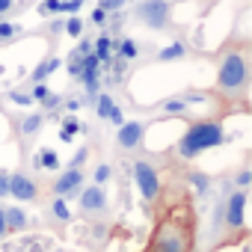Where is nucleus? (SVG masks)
<instances>
[{"label":"nucleus","mask_w":252,"mask_h":252,"mask_svg":"<svg viewBox=\"0 0 252 252\" xmlns=\"http://www.w3.org/2000/svg\"><path fill=\"white\" fill-rule=\"evenodd\" d=\"M196 231L199 217L193 208V196L181 190L178 199L163 202L143 252H196Z\"/></svg>","instance_id":"nucleus-1"},{"label":"nucleus","mask_w":252,"mask_h":252,"mask_svg":"<svg viewBox=\"0 0 252 252\" xmlns=\"http://www.w3.org/2000/svg\"><path fill=\"white\" fill-rule=\"evenodd\" d=\"M214 95L225 104L231 101L246 104V95H249V48L246 45H228L220 54Z\"/></svg>","instance_id":"nucleus-2"},{"label":"nucleus","mask_w":252,"mask_h":252,"mask_svg":"<svg viewBox=\"0 0 252 252\" xmlns=\"http://www.w3.org/2000/svg\"><path fill=\"white\" fill-rule=\"evenodd\" d=\"M225 143V131H222V122L217 116H205V119H193L187 125V131L181 134V140L175 143V158L190 163L199 155L217 149Z\"/></svg>","instance_id":"nucleus-3"},{"label":"nucleus","mask_w":252,"mask_h":252,"mask_svg":"<svg viewBox=\"0 0 252 252\" xmlns=\"http://www.w3.org/2000/svg\"><path fill=\"white\" fill-rule=\"evenodd\" d=\"M243 211H246V190H234L222 202V222H225V240H246V225H243Z\"/></svg>","instance_id":"nucleus-4"},{"label":"nucleus","mask_w":252,"mask_h":252,"mask_svg":"<svg viewBox=\"0 0 252 252\" xmlns=\"http://www.w3.org/2000/svg\"><path fill=\"white\" fill-rule=\"evenodd\" d=\"M134 181H137V190H140V196L149 202V205H155L158 199H160V193H163V181H160V169L152 163V160H134Z\"/></svg>","instance_id":"nucleus-5"},{"label":"nucleus","mask_w":252,"mask_h":252,"mask_svg":"<svg viewBox=\"0 0 252 252\" xmlns=\"http://www.w3.org/2000/svg\"><path fill=\"white\" fill-rule=\"evenodd\" d=\"M137 21L146 24L149 30H166L172 21V9H169V0H143L134 9Z\"/></svg>","instance_id":"nucleus-6"},{"label":"nucleus","mask_w":252,"mask_h":252,"mask_svg":"<svg viewBox=\"0 0 252 252\" xmlns=\"http://www.w3.org/2000/svg\"><path fill=\"white\" fill-rule=\"evenodd\" d=\"M146 131H149V125L146 122H122L119 125V131H116V146L122 152H137L143 149V140H146Z\"/></svg>","instance_id":"nucleus-7"},{"label":"nucleus","mask_w":252,"mask_h":252,"mask_svg":"<svg viewBox=\"0 0 252 252\" xmlns=\"http://www.w3.org/2000/svg\"><path fill=\"white\" fill-rule=\"evenodd\" d=\"M80 190H83V172L80 169H71V166L51 181V193L60 196V199H74Z\"/></svg>","instance_id":"nucleus-8"},{"label":"nucleus","mask_w":252,"mask_h":252,"mask_svg":"<svg viewBox=\"0 0 252 252\" xmlns=\"http://www.w3.org/2000/svg\"><path fill=\"white\" fill-rule=\"evenodd\" d=\"M9 196H15L18 202H33V199H39V184L27 172H12L9 175Z\"/></svg>","instance_id":"nucleus-9"},{"label":"nucleus","mask_w":252,"mask_h":252,"mask_svg":"<svg viewBox=\"0 0 252 252\" xmlns=\"http://www.w3.org/2000/svg\"><path fill=\"white\" fill-rule=\"evenodd\" d=\"M77 202H80V211H83V214H104V211H107V193H104V187H98V184L83 187V190L77 193Z\"/></svg>","instance_id":"nucleus-10"},{"label":"nucleus","mask_w":252,"mask_h":252,"mask_svg":"<svg viewBox=\"0 0 252 252\" xmlns=\"http://www.w3.org/2000/svg\"><path fill=\"white\" fill-rule=\"evenodd\" d=\"M42 128H45V113H30L27 119H21V122H18V134H21L24 140L36 137Z\"/></svg>","instance_id":"nucleus-11"},{"label":"nucleus","mask_w":252,"mask_h":252,"mask_svg":"<svg viewBox=\"0 0 252 252\" xmlns=\"http://www.w3.org/2000/svg\"><path fill=\"white\" fill-rule=\"evenodd\" d=\"M3 220H6V231H24L27 228V214L21 208H3Z\"/></svg>","instance_id":"nucleus-12"},{"label":"nucleus","mask_w":252,"mask_h":252,"mask_svg":"<svg viewBox=\"0 0 252 252\" xmlns=\"http://www.w3.org/2000/svg\"><path fill=\"white\" fill-rule=\"evenodd\" d=\"M113 51H116V42H113L107 33H104V36H98L95 51H92V54L98 57V63H107V65H110V54H113Z\"/></svg>","instance_id":"nucleus-13"},{"label":"nucleus","mask_w":252,"mask_h":252,"mask_svg":"<svg viewBox=\"0 0 252 252\" xmlns=\"http://www.w3.org/2000/svg\"><path fill=\"white\" fill-rule=\"evenodd\" d=\"M57 68H60V60H57V57H48L42 65H36V68H33L30 80H33V83H45V77H48V74H54Z\"/></svg>","instance_id":"nucleus-14"},{"label":"nucleus","mask_w":252,"mask_h":252,"mask_svg":"<svg viewBox=\"0 0 252 252\" xmlns=\"http://www.w3.org/2000/svg\"><path fill=\"white\" fill-rule=\"evenodd\" d=\"M33 163H36L39 169H48V172H57V169H60V158H57V152H51V149H42V152L33 158Z\"/></svg>","instance_id":"nucleus-15"},{"label":"nucleus","mask_w":252,"mask_h":252,"mask_svg":"<svg viewBox=\"0 0 252 252\" xmlns=\"http://www.w3.org/2000/svg\"><path fill=\"white\" fill-rule=\"evenodd\" d=\"M181 57H187V45L184 42H172V45H166L158 54V63H172V60H181Z\"/></svg>","instance_id":"nucleus-16"},{"label":"nucleus","mask_w":252,"mask_h":252,"mask_svg":"<svg viewBox=\"0 0 252 252\" xmlns=\"http://www.w3.org/2000/svg\"><path fill=\"white\" fill-rule=\"evenodd\" d=\"M187 184H193L196 193L205 196V193L211 190V175H205V172H199V169H190V172H187Z\"/></svg>","instance_id":"nucleus-17"},{"label":"nucleus","mask_w":252,"mask_h":252,"mask_svg":"<svg viewBox=\"0 0 252 252\" xmlns=\"http://www.w3.org/2000/svg\"><path fill=\"white\" fill-rule=\"evenodd\" d=\"M77 131H80V122H77V119H74V116L68 113V116L63 119V128H60V140H63V143H71Z\"/></svg>","instance_id":"nucleus-18"},{"label":"nucleus","mask_w":252,"mask_h":252,"mask_svg":"<svg viewBox=\"0 0 252 252\" xmlns=\"http://www.w3.org/2000/svg\"><path fill=\"white\" fill-rule=\"evenodd\" d=\"M51 217H54L57 222H68V220H71V211H68L65 199H60V196L51 199Z\"/></svg>","instance_id":"nucleus-19"},{"label":"nucleus","mask_w":252,"mask_h":252,"mask_svg":"<svg viewBox=\"0 0 252 252\" xmlns=\"http://www.w3.org/2000/svg\"><path fill=\"white\" fill-rule=\"evenodd\" d=\"M116 51H119L122 60H137V57H140V42H134V39H122V42L116 45Z\"/></svg>","instance_id":"nucleus-20"},{"label":"nucleus","mask_w":252,"mask_h":252,"mask_svg":"<svg viewBox=\"0 0 252 252\" xmlns=\"http://www.w3.org/2000/svg\"><path fill=\"white\" fill-rule=\"evenodd\" d=\"M95 113H98V119H104L107 122V116H110V110L116 107V101H113V95H95Z\"/></svg>","instance_id":"nucleus-21"},{"label":"nucleus","mask_w":252,"mask_h":252,"mask_svg":"<svg viewBox=\"0 0 252 252\" xmlns=\"http://www.w3.org/2000/svg\"><path fill=\"white\" fill-rule=\"evenodd\" d=\"M18 33H21V27H18V24H12V21H3V18H0V45L12 42Z\"/></svg>","instance_id":"nucleus-22"},{"label":"nucleus","mask_w":252,"mask_h":252,"mask_svg":"<svg viewBox=\"0 0 252 252\" xmlns=\"http://www.w3.org/2000/svg\"><path fill=\"white\" fill-rule=\"evenodd\" d=\"M92 178H95V184H98V187H104V184L113 178V166H110V163H98V166H95V172H92Z\"/></svg>","instance_id":"nucleus-23"},{"label":"nucleus","mask_w":252,"mask_h":252,"mask_svg":"<svg viewBox=\"0 0 252 252\" xmlns=\"http://www.w3.org/2000/svg\"><path fill=\"white\" fill-rule=\"evenodd\" d=\"M39 15H63V0H42Z\"/></svg>","instance_id":"nucleus-24"},{"label":"nucleus","mask_w":252,"mask_h":252,"mask_svg":"<svg viewBox=\"0 0 252 252\" xmlns=\"http://www.w3.org/2000/svg\"><path fill=\"white\" fill-rule=\"evenodd\" d=\"M63 30H65V33H68L71 39H80V33H83V21H80L77 15H71V18H68V21L63 24Z\"/></svg>","instance_id":"nucleus-25"},{"label":"nucleus","mask_w":252,"mask_h":252,"mask_svg":"<svg viewBox=\"0 0 252 252\" xmlns=\"http://www.w3.org/2000/svg\"><path fill=\"white\" fill-rule=\"evenodd\" d=\"M234 184H237V190H246V187L252 184V172H249V169L243 166V169H240V172L234 175Z\"/></svg>","instance_id":"nucleus-26"},{"label":"nucleus","mask_w":252,"mask_h":252,"mask_svg":"<svg viewBox=\"0 0 252 252\" xmlns=\"http://www.w3.org/2000/svg\"><path fill=\"white\" fill-rule=\"evenodd\" d=\"M48 95H51V92H48L45 83H33V89H30V98H33V101H45Z\"/></svg>","instance_id":"nucleus-27"},{"label":"nucleus","mask_w":252,"mask_h":252,"mask_svg":"<svg viewBox=\"0 0 252 252\" xmlns=\"http://www.w3.org/2000/svg\"><path fill=\"white\" fill-rule=\"evenodd\" d=\"M125 3H128V0H101V3H98V6H101L104 12H116V9H122Z\"/></svg>","instance_id":"nucleus-28"},{"label":"nucleus","mask_w":252,"mask_h":252,"mask_svg":"<svg viewBox=\"0 0 252 252\" xmlns=\"http://www.w3.org/2000/svg\"><path fill=\"white\" fill-rule=\"evenodd\" d=\"M80 71H83V57H71V63H68V74H74V77H80Z\"/></svg>","instance_id":"nucleus-29"},{"label":"nucleus","mask_w":252,"mask_h":252,"mask_svg":"<svg viewBox=\"0 0 252 252\" xmlns=\"http://www.w3.org/2000/svg\"><path fill=\"white\" fill-rule=\"evenodd\" d=\"M107 122H110V125H116V128H119V125L125 122V113H122L119 107H113V110H110V116H107Z\"/></svg>","instance_id":"nucleus-30"},{"label":"nucleus","mask_w":252,"mask_h":252,"mask_svg":"<svg viewBox=\"0 0 252 252\" xmlns=\"http://www.w3.org/2000/svg\"><path fill=\"white\" fill-rule=\"evenodd\" d=\"M80 6H83V0H63V12H80Z\"/></svg>","instance_id":"nucleus-31"},{"label":"nucleus","mask_w":252,"mask_h":252,"mask_svg":"<svg viewBox=\"0 0 252 252\" xmlns=\"http://www.w3.org/2000/svg\"><path fill=\"white\" fill-rule=\"evenodd\" d=\"M92 24H98V27H104L107 24V12L98 6V9H92Z\"/></svg>","instance_id":"nucleus-32"},{"label":"nucleus","mask_w":252,"mask_h":252,"mask_svg":"<svg viewBox=\"0 0 252 252\" xmlns=\"http://www.w3.org/2000/svg\"><path fill=\"white\" fill-rule=\"evenodd\" d=\"M86 158H89V152H86V149H80V152L71 158V163H68V166H71V169H80V163H83Z\"/></svg>","instance_id":"nucleus-33"},{"label":"nucleus","mask_w":252,"mask_h":252,"mask_svg":"<svg viewBox=\"0 0 252 252\" xmlns=\"http://www.w3.org/2000/svg\"><path fill=\"white\" fill-rule=\"evenodd\" d=\"M9 196V172H0V199Z\"/></svg>","instance_id":"nucleus-34"},{"label":"nucleus","mask_w":252,"mask_h":252,"mask_svg":"<svg viewBox=\"0 0 252 252\" xmlns=\"http://www.w3.org/2000/svg\"><path fill=\"white\" fill-rule=\"evenodd\" d=\"M9 98H12L15 104H30V101H33L30 92H9Z\"/></svg>","instance_id":"nucleus-35"},{"label":"nucleus","mask_w":252,"mask_h":252,"mask_svg":"<svg viewBox=\"0 0 252 252\" xmlns=\"http://www.w3.org/2000/svg\"><path fill=\"white\" fill-rule=\"evenodd\" d=\"M39 104H42L45 110H54V107H60V95H48V98H45V101H39Z\"/></svg>","instance_id":"nucleus-36"},{"label":"nucleus","mask_w":252,"mask_h":252,"mask_svg":"<svg viewBox=\"0 0 252 252\" xmlns=\"http://www.w3.org/2000/svg\"><path fill=\"white\" fill-rule=\"evenodd\" d=\"M12 6H15V0H0V15H6Z\"/></svg>","instance_id":"nucleus-37"},{"label":"nucleus","mask_w":252,"mask_h":252,"mask_svg":"<svg viewBox=\"0 0 252 252\" xmlns=\"http://www.w3.org/2000/svg\"><path fill=\"white\" fill-rule=\"evenodd\" d=\"M65 110H68V113H77V110H80V101H77V98H71V101L65 104Z\"/></svg>","instance_id":"nucleus-38"},{"label":"nucleus","mask_w":252,"mask_h":252,"mask_svg":"<svg viewBox=\"0 0 252 252\" xmlns=\"http://www.w3.org/2000/svg\"><path fill=\"white\" fill-rule=\"evenodd\" d=\"M6 234V220H3V208H0V237Z\"/></svg>","instance_id":"nucleus-39"},{"label":"nucleus","mask_w":252,"mask_h":252,"mask_svg":"<svg viewBox=\"0 0 252 252\" xmlns=\"http://www.w3.org/2000/svg\"><path fill=\"white\" fill-rule=\"evenodd\" d=\"M0 18H3V15H0Z\"/></svg>","instance_id":"nucleus-40"}]
</instances>
